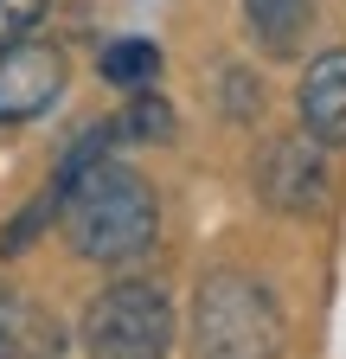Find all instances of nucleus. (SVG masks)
Masks as SVG:
<instances>
[{"instance_id":"obj_1","label":"nucleus","mask_w":346,"mask_h":359,"mask_svg":"<svg viewBox=\"0 0 346 359\" xmlns=\"http://www.w3.org/2000/svg\"><path fill=\"white\" fill-rule=\"evenodd\" d=\"M58 224L83 263H128L154 244V193L135 167L122 161H90L71 180H58Z\"/></svg>"},{"instance_id":"obj_2","label":"nucleus","mask_w":346,"mask_h":359,"mask_svg":"<svg viewBox=\"0 0 346 359\" xmlns=\"http://www.w3.org/2000/svg\"><path fill=\"white\" fill-rule=\"evenodd\" d=\"M186 340H193V359H276L289 340V314L270 295V283L212 269L193 295Z\"/></svg>"},{"instance_id":"obj_3","label":"nucleus","mask_w":346,"mask_h":359,"mask_svg":"<svg viewBox=\"0 0 346 359\" xmlns=\"http://www.w3.org/2000/svg\"><path fill=\"white\" fill-rule=\"evenodd\" d=\"M83 353L90 359H167L173 302L160 283H109L83 308Z\"/></svg>"},{"instance_id":"obj_4","label":"nucleus","mask_w":346,"mask_h":359,"mask_svg":"<svg viewBox=\"0 0 346 359\" xmlns=\"http://www.w3.org/2000/svg\"><path fill=\"white\" fill-rule=\"evenodd\" d=\"M256 199L270 212L308 218L333 199V167H327V142L314 135H276V142L256 154Z\"/></svg>"},{"instance_id":"obj_5","label":"nucleus","mask_w":346,"mask_h":359,"mask_svg":"<svg viewBox=\"0 0 346 359\" xmlns=\"http://www.w3.org/2000/svg\"><path fill=\"white\" fill-rule=\"evenodd\" d=\"M64 90V52L58 45L20 39L0 52V122H32L58 103Z\"/></svg>"},{"instance_id":"obj_6","label":"nucleus","mask_w":346,"mask_h":359,"mask_svg":"<svg viewBox=\"0 0 346 359\" xmlns=\"http://www.w3.org/2000/svg\"><path fill=\"white\" fill-rule=\"evenodd\" d=\"M301 122L314 142L346 148V52H321L301 77Z\"/></svg>"},{"instance_id":"obj_7","label":"nucleus","mask_w":346,"mask_h":359,"mask_svg":"<svg viewBox=\"0 0 346 359\" xmlns=\"http://www.w3.org/2000/svg\"><path fill=\"white\" fill-rule=\"evenodd\" d=\"M58 353H64V334L52 314L0 295V359H58Z\"/></svg>"},{"instance_id":"obj_8","label":"nucleus","mask_w":346,"mask_h":359,"mask_svg":"<svg viewBox=\"0 0 346 359\" xmlns=\"http://www.w3.org/2000/svg\"><path fill=\"white\" fill-rule=\"evenodd\" d=\"M244 20H250V39L270 58H289L314 26V0H244Z\"/></svg>"},{"instance_id":"obj_9","label":"nucleus","mask_w":346,"mask_h":359,"mask_svg":"<svg viewBox=\"0 0 346 359\" xmlns=\"http://www.w3.org/2000/svg\"><path fill=\"white\" fill-rule=\"evenodd\" d=\"M103 77L116 83V90H128V97H135V90H154V77H160V52L148 39H116L109 52H103Z\"/></svg>"},{"instance_id":"obj_10","label":"nucleus","mask_w":346,"mask_h":359,"mask_svg":"<svg viewBox=\"0 0 346 359\" xmlns=\"http://www.w3.org/2000/svg\"><path fill=\"white\" fill-rule=\"evenodd\" d=\"M116 128L128 135V142H167V135H173V109L154 97V90H135V103H128V116Z\"/></svg>"},{"instance_id":"obj_11","label":"nucleus","mask_w":346,"mask_h":359,"mask_svg":"<svg viewBox=\"0 0 346 359\" xmlns=\"http://www.w3.org/2000/svg\"><path fill=\"white\" fill-rule=\"evenodd\" d=\"M52 212H58V187H52L46 199H39V205H26V212H20V218L7 224V231H0V257H20V250H26L32 238H39V224H46Z\"/></svg>"},{"instance_id":"obj_12","label":"nucleus","mask_w":346,"mask_h":359,"mask_svg":"<svg viewBox=\"0 0 346 359\" xmlns=\"http://www.w3.org/2000/svg\"><path fill=\"white\" fill-rule=\"evenodd\" d=\"M46 20V0H0V52L20 39H32V26Z\"/></svg>"}]
</instances>
